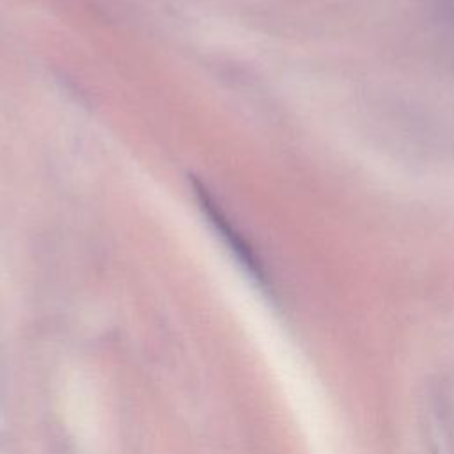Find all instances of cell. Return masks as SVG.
Instances as JSON below:
<instances>
[{
  "label": "cell",
  "instance_id": "cell-1",
  "mask_svg": "<svg viewBox=\"0 0 454 454\" xmlns=\"http://www.w3.org/2000/svg\"><path fill=\"white\" fill-rule=\"evenodd\" d=\"M445 11H447L450 21H454V0H445Z\"/></svg>",
  "mask_w": 454,
  "mask_h": 454
}]
</instances>
